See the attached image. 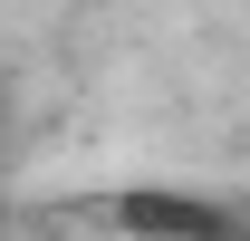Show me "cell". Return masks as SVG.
Segmentation results:
<instances>
[{"label": "cell", "instance_id": "6da1fadb", "mask_svg": "<svg viewBox=\"0 0 250 241\" xmlns=\"http://www.w3.org/2000/svg\"><path fill=\"white\" fill-rule=\"evenodd\" d=\"M221 241H241V232H221Z\"/></svg>", "mask_w": 250, "mask_h": 241}]
</instances>
